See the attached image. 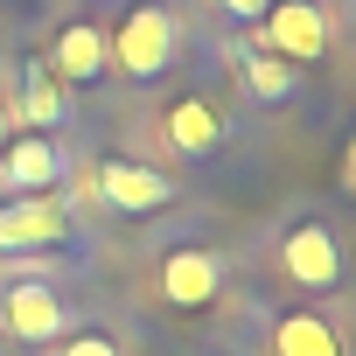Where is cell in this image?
I'll list each match as a JSON object with an SVG mask.
<instances>
[{
	"mask_svg": "<svg viewBox=\"0 0 356 356\" xmlns=\"http://www.w3.org/2000/svg\"><path fill=\"white\" fill-rule=\"evenodd\" d=\"M105 56L133 84H147V77H161L175 56H182V22H175L161 0H133V8L119 15V29H105Z\"/></svg>",
	"mask_w": 356,
	"mask_h": 356,
	"instance_id": "1",
	"label": "cell"
},
{
	"mask_svg": "<svg viewBox=\"0 0 356 356\" xmlns=\"http://www.w3.org/2000/svg\"><path fill=\"white\" fill-rule=\"evenodd\" d=\"M0 335H15V342H29V349L63 342V335H70V307H63L56 286H42V280H8V293H0Z\"/></svg>",
	"mask_w": 356,
	"mask_h": 356,
	"instance_id": "2",
	"label": "cell"
},
{
	"mask_svg": "<svg viewBox=\"0 0 356 356\" xmlns=\"http://www.w3.org/2000/svg\"><path fill=\"white\" fill-rule=\"evenodd\" d=\"M266 42L273 56H286L293 70L321 63L328 56V15H321V0H266Z\"/></svg>",
	"mask_w": 356,
	"mask_h": 356,
	"instance_id": "3",
	"label": "cell"
},
{
	"mask_svg": "<svg viewBox=\"0 0 356 356\" xmlns=\"http://www.w3.org/2000/svg\"><path fill=\"white\" fill-rule=\"evenodd\" d=\"M280 273H286L293 286H307V293H328V286L342 280V245H335V231L314 224V217L286 224V238H280Z\"/></svg>",
	"mask_w": 356,
	"mask_h": 356,
	"instance_id": "4",
	"label": "cell"
},
{
	"mask_svg": "<svg viewBox=\"0 0 356 356\" xmlns=\"http://www.w3.org/2000/svg\"><path fill=\"white\" fill-rule=\"evenodd\" d=\"M63 238H70L63 203H49V196H8L0 203V252H56Z\"/></svg>",
	"mask_w": 356,
	"mask_h": 356,
	"instance_id": "5",
	"label": "cell"
},
{
	"mask_svg": "<svg viewBox=\"0 0 356 356\" xmlns=\"http://www.w3.org/2000/svg\"><path fill=\"white\" fill-rule=\"evenodd\" d=\"M56 182H63V154L49 133H22L0 147V189L8 196H49Z\"/></svg>",
	"mask_w": 356,
	"mask_h": 356,
	"instance_id": "6",
	"label": "cell"
},
{
	"mask_svg": "<svg viewBox=\"0 0 356 356\" xmlns=\"http://www.w3.org/2000/svg\"><path fill=\"white\" fill-rule=\"evenodd\" d=\"M217 293H224V266L203 245H175L161 259V300L168 307H210Z\"/></svg>",
	"mask_w": 356,
	"mask_h": 356,
	"instance_id": "7",
	"label": "cell"
},
{
	"mask_svg": "<svg viewBox=\"0 0 356 356\" xmlns=\"http://www.w3.org/2000/svg\"><path fill=\"white\" fill-rule=\"evenodd\" d=\"M98 196L112 210L140 217V210H168L175 203V182L161 168H140V161H98Z\"/></svg>",
	"mask_w": 356,
	"mask_h": 356,
	"instance_id": "8",
	"label": "cell"
},
{
	"mask_svg": "<svg viewBox=\"0 0 356 356\" xmlns=\"http://www.w3.org/2000/svg\"><path fill=\"white\" fill-rule=\"evenodd\" d=\"M49 70H56L63 84H98V77L112 70V56H105V29H98L91 15L63 22V35H56V49H49Z\"/></svg>",
	"mask_w": 356,
	"mask_h": 356,
	"instance_id": "9",
	"label": "cell"
},
{
	"mask_svg": "<svg viewBox=\"0 0 356 356\" xmlns=\"http://www.w3.org/2000/svg\"><path fill=\"white\" fill-rule=\"evenodd\" d=\"M63 119V77L49 63H22V84L8 98V126H29V133H49Z\"/></svg>",
	"mask_w": 356,
	"mask_h": 356,
	"instance_id": "10",
	"label": "cell"
},
{
	"mask_svg": "<svg viewBox=\"0 0 356 356\" xmlns=\"http://www.w3.org/2000/svg\"><path fill=\"white\" fill-rule=\"evenodd\" d=\"M161 133H168V147L175 154H217L224 147V112L210 105V98H175L168 112H161Z\"/></svg>",
	"mask_w": 356,
	"mask_h": 356,
	"instance_id": "11",
	"label": "cell"
},
{
	"mask_svg": "<svg viewBox=\"0 0 356 356\" xmlns=\"http://www.w3.org/2000/svg\"><path fill=\"white\" fill-rule=\"evenodd\" d=\"M231 63H238L245 91H252V98H266V105H280V98L300 84V70H293L286 56H273V49H252V42H231Z\"/></svg>",
	"mask_w": 356,
	"mask_h": 356,
	"instance_id": "12",
	"label": "cell"
},
{
	"mask_svg": "<svg viewBox=\"0 0 356 356\" xmlns=\"http://www.w3.org/2000/svg\"><path fill=\"white\" fill-rule=\"evenodd\" d=\"M273 356H342V335L321 321V314H280L273 321Z\"/></svg>",
	"mask_w": 356,
	"mask_h": 356,
	"instance_id": "13",
	"label": "cell"
},
{
	"mask_svg": "<svg viewBox=\"0 0 356 356\" xmlns=\"http://www.w3.org/2000/svg\"><path fill=\"white\" fill-rule=\"evenodd\" d=\"M63 356H126L105 328H77V335H63Z\"/></svg>",
	"mask_w": 356,
	"mask_h": 356,
	"instance_id": "14",
	"label": "cell"
},
{
	"mask_svg": "<svg viewBox=\"0 0 356 356\" xmlns=\"http://www.w3.org/2000/svg\"><path fill=\"white\" fill-rule=\"evenodd\" d=\"M217 8H224L231 22H259V15H266V0H217Z\"/></svg>",
	"mask_w": 356,
	"mask_h": 356,
	"instance_id": "15",
	"label": "cell"
},
{
	"mask_svg": "<svg viewBox=\"0 0 356 356\" xmlns=\"http://www.w3.org/2000/svg\"><path fill=\"white\" fill-rule=\"evenodd\" d=\"M8 133H15V126H8V98H0V147H8Z\"/></svg>",
	"mask_w": 356,
	"mask_h": 356,
	"instance_id": "16",
	"label": "cell"
}]
</instances>
